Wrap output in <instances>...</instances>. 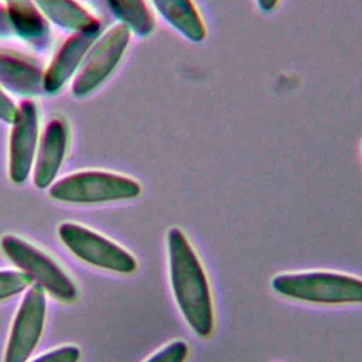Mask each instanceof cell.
I'll return each mask as SVG.
<instances>
[{
	"instance_id": "1",
	"label": "cell",
	"mask_w": 362,
	"mask_h": 362,
	"mask_svg": "<svg viewBox=\"0 0 362 362\" xmlns=\"http://www.w3.org/2000/svg\"><path fill=\"white\" fill-rule=\"evenodd\" d=\"M167 270L171 294L189 331L209 339L216 327L212 286L199 253L188 235L178 226L165 233Z\"/></svg>"
},
{
	"instance_id": "2",
	"label": "cell",
	"mask_w": 362,
	"mask_h": 362,
	"mask_svg": "<svg viewBox=\"0 0 362 362\" xmlns=\"http://www.w3.org/2000/svg\"><path fill=\"white\" fill-rule=\"evenodd\" d=\"M272 291L313 305H362V277L338 270H296L274 274Z\"/></svg>"
},
{
	"instance_id": "3",
	"label": "cell",
	"mask_w": 362,
	"mask_h": 362,
	"mask_svg": "<svg viewBox=\"0 0 362 362\" xmlns=\"http://www.w3.org/2000/svg\"><path fill=\"white\" fill-rule=\"evenodd\" d=\"M137 180L109 171H79L49 187V197L76 205L129 201L141 195Z\"/></svg>"
},
{
	"instance_id": "4",
	"label": "cell",
	"mask_w": 362,
	"mask_h": 362,
	"mask_svg": "<svg viewBox=\"0 0 362 362\" xmlns=\"http://www.w3.org/2000/svg\"><path fill=\"white\" fill-rule=\"evenodd\" d=\"M0 246L6 257L27 274L33 284L64 303H72L78 298L79 291L75 281L45 252L16 235H4Z\"/></svg>"
},
{
	"instance_id": "5",
	"label": "cell",
	"mask_w": 362,
	"mask_h": 362,
	"mask_svg": "<svg viewBox=\"0 0 362 362\" xmlns=\"http://www.w3.org/2000/svg\"><path fill=\"white\" fill-rule=\"evenodd\" d=\"M58 235L65 247L90 266L117 274H133L139 267L137 259L126 247L81 223L64 222Z\"/></svg>"
},
{
	"instance_id": "6",
	"label": "cell",
	"mask_w": 362,
	"mask_h": 362,
	"mask_svg": "<svg viewBox=\"0 0 362 362\" xmlns=\"http://www.w3.org/2000/svg\"><path fill=\"white\" fill-rule=\"evenodd\" d=\"M47 317L45 291L31 284L23 296L8 334L3 362H27L37 348Z\"/></svg>"
},
{
	"instance_id": "7",
	"label": "cell",
	"mask_w": 362,
	"mask_h": 362,
	"mask_svg": "<svg viewBox=\"0 0 362 362\" xmlns=\"http://www.w3.org/2000/svg\"><path fill=\"white\" fill-rule=\"evenodd\" d=\"M130 41V30L123 24L112 27L90 51L83 68L74 81L72 92L85 96L93 92L115 71Z\"/></svg>"
},
{
	"instance_id": "8",
	"label": "cell",
	"mask_w": 362,
	"mask_h": 362,
	"mask_svg": "<svg viewBox=\"0 0 362 362\" xmlns=\"http://www.w3.org/2000/svg\"><path fill=\"white\" fill-rule=\"evenodd\" d=\"M8 141V177L14 184H23L34 165L37 139H38V115L33 102L25 100L17 107V115L11 123Z\"/></svg>"
},
{
	"instance_id": "9",
	"label": "cell",
	"mask_w": 362,
	"mask_h": 362,
	"mask_svg": "<svg viewBox=\"0 0 362 362\" xmlns=\"http://www.w3.org/2000/svg\"><path fill=\"white\" fill-rule=\"evenodd\" d=\"M68 146V127L62 119H52L44 130L34 160V184L37 188H48L61 168Z\"/></svg>"
},
{
	"instance_id": "10",
	"label": "cell",
	"mask_w": 362,
	"mask_h": 362,
	"mask_svg": "<svg viewBox=\"0 0 362 362\" xmlns=\"http://www.w3.org/2000/svg\"><path fill=\"white\" fill-rule=\"evenodd\" d=\"M100 31V25L92 27L85 31L74 34L65 41L62 48L58 51L47 72L42 76V89L47 92H57L66 79L74 74L82 57L95 42Z\"/></svg>"
},
{
	"instance_id": "11",
	"label": "cell",
	"mask_w": 362,
	"mask_h": 362,
	"mask_svg": "<svg viewBox=\"0 0 362 362\" xmlns=\"http://www.w3.org/2000/svg\"><path fill=\"white\" fill-rule=\"evenodd\" d=\"M157 13L184 38L199 44L206 37L202 16L192 0H150Z\"/></svg>"
},
{
	"instance_id": "12",
	"label": "cell",
	"mask_w": 362,
	"mask_h": 362,
	"mask_svg": "<svg viewBox=\"0 0 362 362\" xmlns=\"http://www.w3.org/2000/svg\"><path fill=\"white\" fill-rule=\"evenodd\" d=\"M42 71L33 62L0 52V82L17 93H38L42 89Z\"/></svg>"
},
{
	"instance_id": "13",
	"label": "cell",
	"mask_w": 362,
	"mask_h": 362,
	"mask_svg": "<svg viewBox=\"0 0 362 362\" xmlns=\"http://www.w3.org/2000/svg\"><path fill=\"white\" fill-rule=\"evenodd\" d=\"M55 24L76 33L100 25L86 10L72 0H33Z\"/></svg>"
},
{
	"instance_id": "14",
	"label": "cell",
	"mask_w": 362,
	"mask_h": 362,
	"mask_svg": "<svg viewBox=\"0 0 362 362\" xmlns=\"http://www.w3.org/2000/svg\"><path fill=\"white\" fill-rule=\"evenodd\" d=\"M120 24L139 37H147L154 30V17L144 0H106Z\"/></svg>"
},
{
	"instance_id": "15",
	"label": "cell",
	"mask_w": 362,
	"mask_h": 362,
	"mask_svg": "<svg viewBox=\"0 0 362 362\" xmlns=\"http://www.w3.org/2000/svg\"><path fill=\"white\" fill-rule=\"evenodd\" d=\"M8 1V21L10 25L30 41H37L47 33V25L42 17L34 7L31 0H7Z\"/></svg>"
},
{
	"instance_id": "16",
	"label": "cell",
	"mask_w": 362,
	"mask_h": 362,
	"mask_svg": "<svg viewBox=\"0 0 362 362\" xmlns=\"http://www.w3.org/2000/svg\"><path fill=\"white\" fill-rule=\"evenodd\" d=\"M33 284L31 279L20 270H0V301L25 291Z\"/></svg>"
},
{
	"instance_id": "17",
	"label": "cell",
	"mask_w": 362,
	"mask_h": 362,
	"mask_svg": "<svg viewBox=\"0 0 362 362\" xmlns=\"http://www.w3.org/2000/svg\"><path fill=\"white\" fill-rule=\"evenodd\" d=\"M189 356V345L184 339H173L157 351H154L143 362H187Z\"/></svg>"
},
{
	"instance_id": "18",
	"label": "cell",
	"mask_w": 362,
	"mask_h": 362,
	"mask_svg": "<svg viewBox=\"0 0 362 362\" xmlns=\"http://www.w3.org/2000/svg\"><path fill=\"white\" fill-rule=\"evenodd\" d=\"M81 349L76 345H61L27 362H78Z\"/></svg>"
},
{
	"instance_id": "19",
	"label": "cell",
	"mask_w": 362,
	"mask_h": 362,
	"mask_svg": "<svg viewBox=\"0 0 362 362\" xmlns=\"http://www.w3.org/2000/svg\"><path fill=\"white\" fill-rule=\"evenodd\" d=\"M17 107L18 106H16L0 88V119L7 123H13L17 115Z\"/></svg>"
},
{
	"instance_id": "20",
	"label": "cell",
	"mask_w": 362,
	"mask_h": 362,
	"mask_svg": "<svg viewBox=\"0 0 362 362\" xmlns=\"http://www.w3.org/2000/svg\"><path fill=\"white\" fill-rule=\"evenodd\" d=\"M280 0H256L257 3V7L260 8V11L263 13H272L277 4H279Z\"/></svg>"
},
{
	"instance_id": "21",
	"label": "cell",
	"mask_w": 362,
	"mask_h": 362,
	"mask_svg": "<svg viewBox=\"0 0 362 362\" xmlns=\"http://www.w3.org/2000/svg\"><path fill=\"white\" fill-rule=\"evenodd\" d=\"M361 151H362V143H361Z\"/></svg>"
}]
</instances>
